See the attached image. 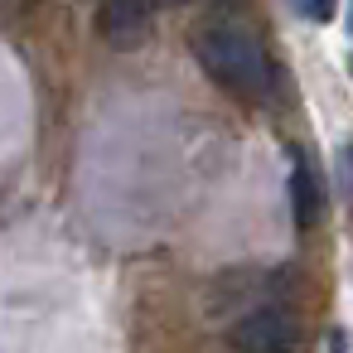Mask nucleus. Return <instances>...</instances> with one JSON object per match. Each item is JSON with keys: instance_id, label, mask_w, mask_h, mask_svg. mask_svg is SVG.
Listing matches in <instances>:
<instances>
[{"instance_id": "1", "label": "nucleus", "mask_w": 353, "mask_h": 353, "mask_svg": "<svg viewBox=\"0 0 353 353\" xmlns=\"http://www.w3.org/2000/svg\"><path fill=\"white\" fill-rule=\"evenodd\" d=\"M189 49H194L199 68H203L218 88H228L232 97H242V102L271 97L276 68H271L261 39H256L247 25H237V20H208V25L194 30Z\"/></svg>"}, {"instance_id": "2", "label": "nucleus", "mask_w": 353, "mask_h": 353, "mask_svg": "<svg viewBox=\"0 0 353 353\" xmlns=\"http://www.w3.org/2000/svg\"><path fill=\"white\" fill-rule=\"evenodd\" d=\"M232 343L242 353H295L300 348V319L290 310H252L232 324Z\"/></svg>"}, {"instance_id": "3", "label": "nucleus", "mask_w": 353, "mask_h": 353, "mask_svg": "<svg viewBox=\"0 0 353 353\" xmlns=\"http://www.w3.org/2000/svg\"><path fill=\"white\" fill-rule=\"evenodd\" d=\"M107 44L117 49H141L150 34V0H102V15H97Z\"/></svg>"}, {"instance_id": "4", "label": "nucleus", "mask_w": 353, "mask_h": 353, "mask_svg": "<svg viewBox=\"0 0 353 353\" xmlns=\"http://www.w3.org/2000/svg\"><path fill=\"white\" fill-rule=\"evenodd\" d=\"M290 194H295V228H314L319 218V174L310 165L305 150H295V165H290Z\"/></svg>"}, {"instance_id": "5", "label": "nucleus", "mask_w": 353, "mask_h": 353, "mask_svg": "<svg viewBox=\"0 0 353 353\" xmlns=\"http://www.w3.org/2000/svg\"><path fill=\"white\" fill-rule=\"evenodd\" d=\"M290 10L305 15V20H314V25H324V20H334L339 0H290Z\"/></svg>"}, {"instance_id": "6", "label": "nucleus", "mask_w": 353, "mask_h": 353, "mask_svg": "<svg viewBox=\"0 0 353 353\" xmlns=\"http://www.w3.org/2000/svg\"><path fill=\"white\" fill-rule=\"evenodd\" d=\"M339 189L353 199V145H343V150H339Z\"/></svg>"}, {"instance_id": "7", "label": "nucleus", "mask_w": 353, "mask_h": 353, "mask_svg": "<svg viewBox=\"0 0 353 353\" xmlns=\"http://www.w3.org/2000/svg\"><path fill=\"white\" fill-rule=\"evenodd\" d=\"M348 34H353V0H348Z\"/></svg>"}]
</instances>
